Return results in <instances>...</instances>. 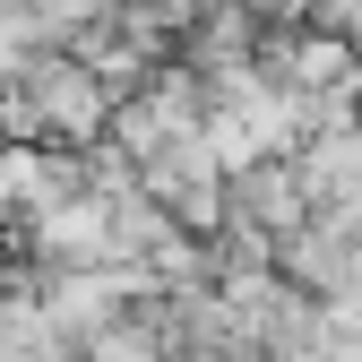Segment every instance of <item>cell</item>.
<instances>
[{
	"label": "cell",
	"instance_id": "obj_3",
	"mask_svg": "<svg viewBox=\"0 0 362 362\" xmlns=\"http://www.w3.org/2000/svg\"><path fill=\"white\" fill-rule=\"evenodd\" d=\"M302 181H285V173H250V190H242V216H259V224H302Z\"/></svg>",
	"mask_w": 362,
	"mask_h": 362
},
{
	"label": "cell",
	"instance_id": "obj_1",
	"mask_svg": "<svg viewBox=\"0 0 362 362\" xmlns=\"http://www.w3.org/2000/svg\"><path fill=\"white\" fill-rule=\"evenodd\" d=\"M26 104H35V129H52V139H95L104 112H112L104 78L78 69V61H35L26 69Z\"/></svg>",
	"mask_w": 362,
	"mask_h": 362
},
{
	"label": "cell",
	"instance_id": "obj_2",
	"mask_svg": "<svg viewBox=\"0 0 362 362\" xmlns=\"http://www.w3.org/2000/svg\"><path fill=\"white\" fill-rule=\"evenodd\" d=\"M86 362H164V337L147 320H104L86 337Z\"/></svg>",
	"mask_w": 362,
	"mask_h": 362
},
{
	"label": "cell",
	"instance_id": "obj_4",
	"mask_svg": "<svg viewBox=\"0 0 362 362\" xmlns=\"http://www.w3.org/2000/svg\"><path fill=\"white\" fill-rule=\"evenodd\" d=\"M285 78H345V43H328V35H310V43H293L285 52Z\"/></svg>",
	"mask_w": 362,
	"mask_h": 362
}]
</instances>
